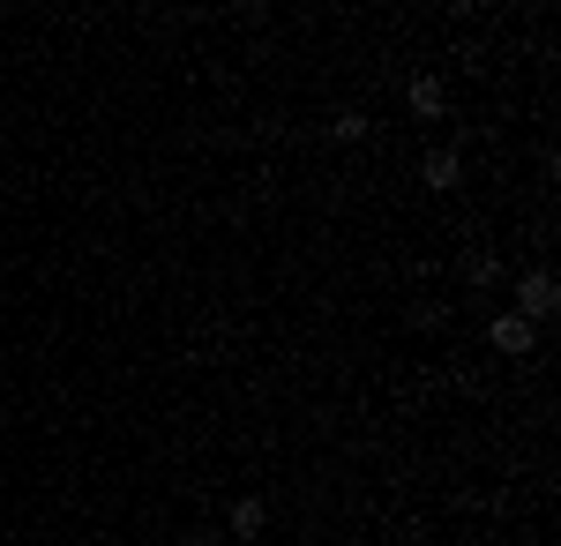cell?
I'll use <instances>...</instances> for the list:
<instances>
[{"label": "cell", "instance_id": "cell-6", "mask_svg": "<svg viewBox=\"0 0 561 546\" xmlns=\"http://www.w3.org/2000/svg\"><path fill=\"white\" fill-rule=\"evenodd\" d=\"M404 105H412L420 121H442V113H449V90H442V76H412V83H404Z\"/></svg>", "mask_w": 561, "mask_h": 546}, {"label": "cell", "instance_id": "cell-4", "mask_svg": "<svg viewBox=\"0 0 561 546\" xmlns=\"http://www.w3.org/2000/svg\"><path fill=\"white\" fill-rule=\"evenodd\" d=\"M457 277H465V293H494L510 270H502V254H494V248H472L465 262H457Z\"/></svg>", "mask_w": 561, "mask_h": 546}, {"label": "cell", "instance_id": "cell-2", "mask_svg": "<svg viewBox=\"0 0 561 546\" xmlns=\"http://www.w3.org/2000/svg\"><path fill=\"white\" fill-rule=\"evenodd\" d=\"M486 344H494L502 360H531V352H539V330H531L524 315H510V307H502V315L486 322Z\"/></svg>", "mask_w": 561, "mask_h": 546}, {"label": "cell", "instance_id": "cell-3", "mask_svg": "<svg viewBox=\"0 0 561 546\" xmlns=\"http://www.w3.org/2000/svg\"><path fill=\"white\" fill-rule=\"evenodd\" d=\"M225 524H232V539H240V546H255L262 532H270V502H262V494H240V502L225 509Z\"/></svg>", "mask_w": 561, "mask_h": 546}, {"label": "cell", "instance_id": "cell-7", "mask_svg": "<svg viewBox=\"0 0 561 546\" xmlns=\"http://www.w3.org/2000/svg\"><path fill=\"white\" fill-rule=\"evenodd\" d=\"M330 135H337V143H367V113H359V105H337Z\"/></svg>", "mask_w": 561, "mask_h": 546}, {"label": "cell", "instance_id": "cell-1", "mask_svg": "<svg viewBox=\"0 0 561 546\" xmlns=\"http://www.w3.org/2000/svg\"><path fill=\"white\" fill-rule=\"evenodd\" d=\"M554 307H561V277H554V270H524V277H517V307H510V315H524L531 330H547Z\"/></svg>", "mask_w": 561, "mask_h": 546}, {"label": "cell", "instance_id": "cell-8", "mask_svg": "<svg viewBox=\"0 0 561 546\" xmlns=\"http://www.w3.org/2000/svg\"><path fill=\"white\" fill-rule=\"evenodd\" d=\"M180 546H210V539H203V532H187V539H180Z\"/></svg>", "mask_w": 561, "mask_h": 546}, {"label": "cell", "instance_id": "cell-5", "mask_svg": "<svg viewBox=\"0 0 561 546\" xmlns=\"http://www.w3.org/2000/svg\"><path fill=\"white\" fill-rule=\"evenodd\" d=\"M420 180H427L434 195H449V187H465V158L442 143V150H427V158H420Z\"/></svg>", "mask_w": 561, "mask_h": 546}]
</instances>
